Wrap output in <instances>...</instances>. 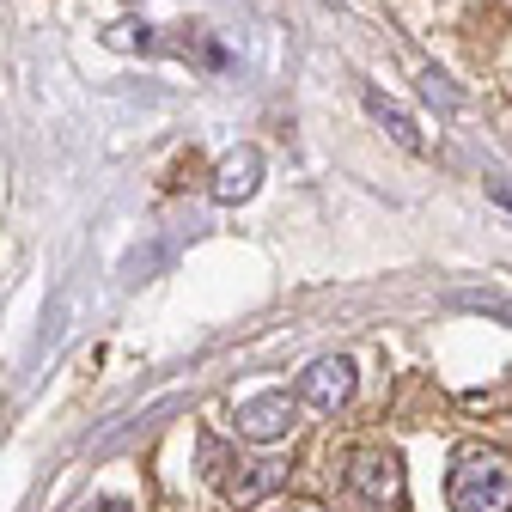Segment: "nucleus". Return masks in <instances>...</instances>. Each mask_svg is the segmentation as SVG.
Wrapping results in <instances>:
<instances>
[{
	"instance_id": "f257e3e1",
	"label": "nucleus",
	"mask_w": 512,
	"mask_h": 512,
	"mask_svg": "<svg viewBox=\"0 0 512 512\" xmlns=\"http://www.w3.org/2000/svg\"><path fill=\"white\" fill-rule=\"evenodd\" d=\"M445 500L452 512H512V458L482 452V445L458 452L452 476H445Z\"/></svg>"
},
{
	"instance_id": "f03ea898",
	"label": "nucleus",
	"mask_w": 512,
	"mask_h": 512,
	"mask_svg": "<svg viewBox=\"0 0 512 512\" xmlns=\"http://www.w3.org/2000/svg\"><path fill=\"white\" fill-rule=\"evenodd\" d=\"M348 482L366 506L378 512H403L409 506V488H403V458L384 452V445H360V452L348 458Z\"/></svg>"
},
{
	"instance_id": "7ed1b4c3",
	"label": "nucleus",
	"mask_w": 512,
	"mask_h": 512,
	"mask_svg": "<svg viewBox=\"0 0 512 512\" xmlns=\"http://www.w3.org/2000/svg\"><path fill=\"white\" fill-rule=\"evenodd\" d=\"M299 391H263V397H244L238 409H232V427H238V439H250V445H275V439H287L293 427H299Z\"/></svg>"
},
{
	"instance_id": "20e7f679",
	"label": "nucleus",
	"mask_w": 512,
	"mask_h": 512,
	"mask_svg": "<svg viewBox=\"0 0 512 512\" xmlns=\"http://www.w3.org/2000/svg\"><path fill=\"white\" fill-rule=\"evenodd\" d=\"M299 403L317 409V415L348 409V403H354V360H342V354L311 360V366L299 372Z\"/></svg>"
},
{
	"instance_id": "39448f33",
	"label": "nucleus",
	"mask_w": 512,
	"mask_h": 512,
	"mask_svg": "<svg viewBox=\"0 0 512 512\" xmlns=\"http://www.w3.org/2000/svg\"><path fill=\"white\" fill-rule=\"evenodd\" d=\"M256 183H263V153L256 147H232L220 165H214V202L220 208H238V202H250L256 196Z\"/></svg>"
},
{
	"instance_id": "423d86ee",
	"label": "nucleus",
	"mask_w": 512,
	"mask_h": 512,
	"mask_svg": "<svg viewBox=\"0 0 512 512\" xmlns=\"http://www.w3.org/2000/svg\"><path fill=\"white\" fill-rule=\"evenodd\" d=\"M366 110H372V122H378L403 153H421V128H415V116H409L403 104H391L384 92H366Z\"/></svg>"
},
{
	"instance_id": "0eeeda50",
	"label": "nucleus",
	"mask_w": 512,
	"mask_h": 512,
	"mask_svg": "<svg viewBox=\"0 0 512 512\" xmlns=\"http://www.w3.org/2000/svg\"><path fill=\"white\" fill-rule=\"evenodd\" d=\"M244 476H220L226 482V494L238 500V506H250V500H263L275 482H281V464H238Z\"/></svg>"
},
{
	"instance_id": "6e6552de",
	"label": "nucleus",
	"mask_w": 512,
	"mask_h": 512,
	"mask_svg": "<svg viewBox=\"0 0 512 512\" xmlns=\"http://www.w3.org/2000/svg\"><path fill=\"white\" fill-rule=\"evenodd\" d=\"M421 92H427V98H439L445 110H452V104H458V92H452V86H445V74H433V68L421 74Z\"/></svg>"
},
{
	"instance_id": "1a4fd4ad",
	"label": "nucleus",
	"mask_w": 512,
	"mask_h": 512,
	"mask_svg": "<svg viewBox=\"0 0 512 512\" xmlns=\"http://www.w3.org/2000/svg\"><path fill=\"white\" fill-rule=\"evenodd\" d=\"M80 512H128V500H86Z\"/></svg>"
},
{
	"instance_id": "9d476101",
	"label": "nucleus",
	"mask_w": 512,
	"mask_h": 512,
	"mask_svg": "<svg viewBox=\"0 0 512 512\" xmlns=\"http://www.w3.org/2000/svg\"><path fill=\"white\" fill-rule=\"evenodd\" d=\"M281 512H324V506H281Z\"/></svg>"
},
{
	"instance_id": "9b49d317",
	"label": "nucleus",
	"mask_w": 512,
	"mask_h": 512,
	"mask_svg": "<svg viewBox=\"0 0 512 512\" xmlns=\"http://www.w3.org/2000/svg\"><path fill=\"white\" fill-rule=\"evenodd\" d=\"M506 7H512V0H506Z\"/></svg>"
}]
</instances>
